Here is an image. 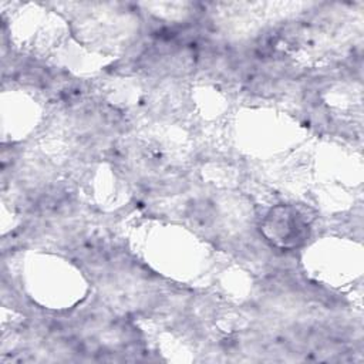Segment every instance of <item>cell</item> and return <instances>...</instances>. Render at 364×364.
<instances>
[{
  "label": "cell",
  "instance_id": "obj_1",
  "mask_svg": "<svg viewBox=\"0 0 364 364\" xmlns=\"http://www.w3.org/2000/svg\"><path fill=\"white\" fill-rule=\"evenodd\" d=\"M262 230L266 239L280 249L299 247L309 237V223L304 215L291 205H279L270 209Z\"/></svg>",
  "mask_w": 364,
  "mask_h": 364
}]
</instances>
